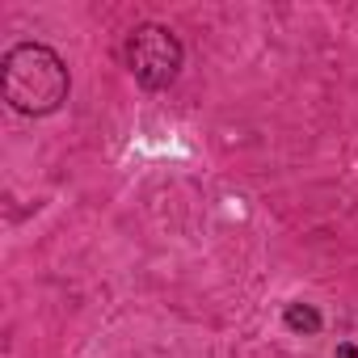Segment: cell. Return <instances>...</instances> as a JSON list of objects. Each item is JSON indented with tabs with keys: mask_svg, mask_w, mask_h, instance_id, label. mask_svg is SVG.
I'll return each mask as SVG.
<instances>
[{
	"mask_svg": "<svg viewBox=\"0 0 358 358\" xmlns=\"http://www.w3.org/2000/svg\"><path fill=\"white\" fill-rule=\"evenodd\" d=\"M0 76H5L9 106L17 114H30V118L55 114L72 89L68 64L59 59V51H51L43 43H17L5 55V64H0Z\"/></svg>",
	"mask_w": 358,
	"mask_h": 358,
	"instance_id": "1",
	"label": "cell"
},
{
	"mask_svg": "<svg viewBox=\"0 0 358 358\" xmlns=\"http://www.w3.org/2000/svg\"><path fill=\"white\" fill-rule=\"evenodd\" d=\"M127 68L143 89H169L182 72V43L160 22H143L127 38Z\"/></svg>",
	"mask_w": 358,
	"mask_h": 358,
	"instance_id": "2",
	"label": "cell"
},
{
	"mask_svg": "<svg viewBox=\"0 0 358 358\" xmlns=\"http://www.w3.org/2000/svg\"><path fill=\"white\" fill-rule=\"evenodd\" d=\"M282 320H287L291 333H320V312L312 303H287Z\"/></svg>",
	"mask_w": 358,
	"mask_h": 358,
	"instance_id": "3",
	"label": "cell"
},
{
	"mask_svg": "<svg viewBox=\"0 0 358 358\" xmlns=\"http://www.w3.org/2000/svg\"><path fill=\"white\" fill-rule=\"evenodd\" d=\"M337 358H358V350H354V345H350V341H345V345H341V350H337Z\"/></svg>",
	"mask_w": 358,
	"mask_h": 358,
	"instance_id": "4",
	"label": "cell"
}]
</instances>
